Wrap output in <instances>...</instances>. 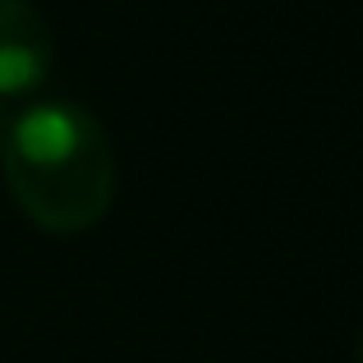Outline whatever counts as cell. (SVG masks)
Listing matches in <instances>:
<instances>
[{
  "instance_id": "cell-2",
  "label": "cell",
  "mask_w": 363,
  "mask_h": 363,
  "mask_svg": "<svg viewBox=\"0 0 363 363\" xmlns=\"http://www.w3.org/2000/svg\"><path fill=\"white\" fill-rule=\"evenodd\" d=\"M51 28L33 0H0V97H23L51 74Z\"/></svg>"
},
{
  "instance_id": "cell-3",
  "label": "cell",
  "mask_w": 363,
  "mask_h": 363,
  "mask_svg": "<svg viewBox=\"0 0 363 363\" xmlns=\"http://www.w3.org/2000/svg\"><path fill=\"white\" fill-rule=\"evenodd\" d=\"M0 138H5V116H0Z\"/></svg>"
},
{
  "instance_id": "cell-1",
  "label": "cell",
  "mask_w": 363,
  "mask_h": 363,
  "mask_svg": "<svg viewBox=\"0 0 363 363\" xmlns=\"http://www.w3.org/2000/svg\"><path fill=\"white\" fill-rule=\"evenodd\" d=\"M9 194L42 230L74 235L106 216L116 157L101 124L74 101H37L0 138Z\"/></svg>"
}]
</instances>
